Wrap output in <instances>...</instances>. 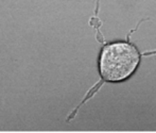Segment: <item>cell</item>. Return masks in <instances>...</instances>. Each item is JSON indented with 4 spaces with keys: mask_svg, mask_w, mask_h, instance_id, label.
Returning a JSON list of instances; mask_svg holds the SVG:
<instances>
[{
    "mask_svg": "<svg viewBox=\"0 0 156 133\" xmlns=\"http://www.w3.org/2000/svg\"><path fill=\"white\" fill-rule=\"evenodd\" d=\"M138 49L127 42H114L103 46L99 57L100 76L106 82H122L137 70Z\"/></svg>",
    "mask_w": 156,
    "mask_h": 133,
    "instance_id": "6da1fadb",
    "label": "cell"
}]
</instances>
